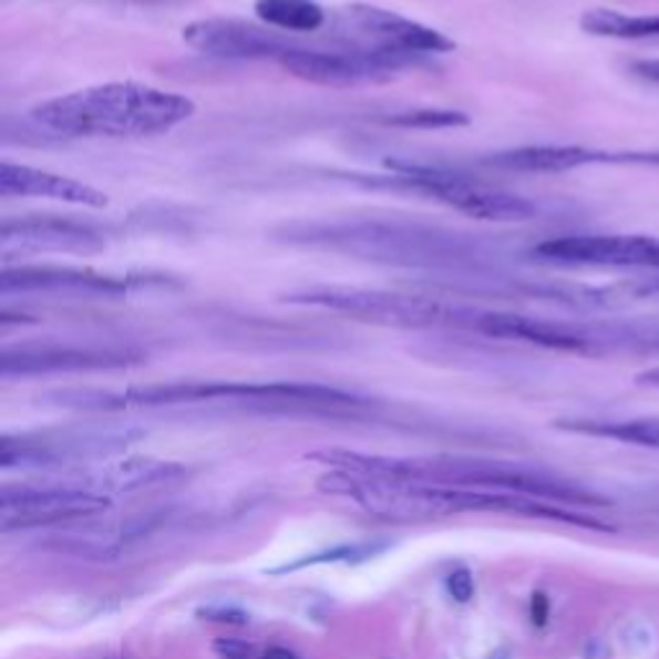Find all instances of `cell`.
<instances>
[{
	"label": "cell",
	"instance_id": "16",
	"mask_svg": "<svg viewBox=\"0 0 659 659\" xmlns=\"http://www.w3.org/2000/svg\"><path fill=\"white\" fill-rule=\"evenodd\" d=\"M585 34L603 39H621V42H645V39H659V13H626L616 8H590L579 19Z\"/></svg>",
	"mask_w": 659,
	"mask_h": 659
},
{
	"label": "cell",
	"instance_id": "10",
	"mask_svg": "<svg viewBox=\"0 0 659 659\" xmlns=\"http://www.w3.org/2000/svg\"><path fill=\"white\" fill-rule=\"evenodd\" d=\"M111 505L106 495L89 492L78 484H62V487H3L0 492V531L11 534L16 528L52 526L81 515L103 513Z\"/></svg>",
	"mask_w": 659,
	"mask_h": 659
},
{
	"label": "cell",
	"instance_id": "15",
	"mask_svg": "<svg viewBox=\"0 0 659 659\" xmlns=\"http://www.w3.org/2000/svg\"><path fill=\"white\" fill-rule=\"evenodd\" d=\"M595 268L659 274V237L655 235H598L590 245Z\"/></svg>",
	"mask_w": 659,
	"mask_h": 659
},
{
	"label": "cell",
	"instance_id": "7",
	"mask_svg": "<svg viewBox=\"0 0 659 659\" xmlns=\"http://www.w3.org/2000/svg\"><path fill=\"white\" fill-rule=\"evenodd\" d=\"M279 65L286 73L299 78V81L346 89V85L392 81V78L404 73V70L425 65V60L356 50V47H346L338 42L336 47L299 42Z\"/></svg>",
	"mask_w": 659,
	"mask_h": 659
},
{
	"label": "cell",
	"instance_id": "14",
	"mask_svg": "<svg viewBox=\"0 0 659 659\" xmlns=\"http://www.w3.org/2000/svg\"><path fill=\"white\" fill-rule=\"evenodd\" d=\"M482 165L507 173H569L598 165V150L583 145H528L484 157Z\"/></svg>",
	"mask_w": 659,
	"mask_h": 659
},
{
	"label": "cell",
	"instance_id": "19",
	"mask_svg": "<svg viewBox=\"0 0 659 659\" xmlns=\"http://www.w3.org/2000/svg\"><path fill=\"white\" fill-rule=\"evenodd\" d=\"M384 124L402 130H456L470 124V114L456 109H410L384 116Z\"/></svg>",
	"mask_w": 659,
	"mask_h": 659
},
{
	"label": "cell",
	"instance_id": "21",
	"mask_svg": "<svg viewBox=\"0 0 659 659\" xmlns=\"http://www.w3.org/2000/svg\"><path fill=\"white\" fill-rule=\"evenodd\" d=\"M168 518V511H142V513H132L130 518L122 521L119 526V538L122 542H137V538H145L157 531Z\"/></svg>",
	"mask_w": 659,
	"mask_h": 659
},
{
	"label": "cell",
	"instance_id": "25",
	"mask_svg": "<svg viewBox=\"0 0 659 659\" xmlns=\"http://www.w3.org/2000/svg\"><path fill=\"white\" fill-rule=\"evenodd\" d=\"M629 73L637 75L639 81L649 85H659V58L655 60H634L629 65Z\"/></svg>",
	"mask_w": 659,
	"mask_h": 659
},
{
	"label": "cell",
	"instance_id": "13",
	"mask_svg": "<svg viewBox=\"0 0 659 659\" xmlns=\"http://www.w3.org/2000/svg\"><path fill=\"white\" fill-rule=\"evenodd\" d=\"M0 194L6 198H52V202L85 206V209L109 206V196L83 181L8 161L0 165Z\"/></svg>",
	"mask_w": 659,
	"mask_h": 659
},
{
	"label": "cell",
	"instance_id": "5",
	"mask_svg": "<svg viewBox=\"0 0 659 659\" xmlns=\"http://www.w3.org/2000/svg\"><path fill=\"white\" fill-rule=\"evenodd\" d=\"M392 176H381L369 184L410 188L425 194L449 209L482 222H528L538 217V204L511 191L492 188L482 181H472L462 173L439 168V165L412 161H384Z\"/></svg>",
	"mask_w": 659,
	"mask_h": 659
},
{
	"label": "cell",
	"instance_id": "20",
	"mask_svg": "<svg viewBox=\"0 0 659 659\" xmlns=\"http://www.w3.org/2000/svg\"><path fill=\"white\" fill-rule=\"evenodd\" d=\"M379 549V546H338V549L322 552V554H312V557L297 559L291 565H281L274 567L271 575H284V572H294L301 567H312V565H322V562H340V559H353V557H371Z\"/></svg>",
	"mask_w": 659,
	"mask_h": 659
},
{
	"label": "cell",
	"instance_id": "2",
	"mask_svg": "<svg viewBox=\"0 0 659 659\" xmlns=\"http://www.w3.org/2000/svg\"><path fill=\"white\" fill-rule=\"evenodd\" d=\"M54 400L73 410H124V408H161V404L191 402H235L264 412H305V415L346 418L359 415L371 400L325 384H301V381H271V384H248V381H191V384L137 387L126 392H99V389H70L58 392Z\"/></svg>",
	"mask_w": 659,
	"mask_h": 659
},
{
	"label": "cell",
	"instance_id": "23",
	"mask_svg": "<svg viewBox=\"0 0 659 659\" xmlns=\"http://www.w3.org/2000/svg\"><path fill=\"white\" fill-rule=\"evenodd\" d=\"M446 587L451 593V598L459 600V603H470L472 595H474V579H472V572L470 569H454L451 575L446 577Z\"/></svg>",
	"mask_w": 659,
	"mask_h": 659
},
{
	"label": "cell",
	"instance_id": "12",
	"mask_svg": "<svg viewBox=\"0 0 659 659\" xmlns=\"http://www.w3.org/2000/svg\"><path fill=\"white\" fill-rule=\"evenodd\" d=\"M106 229L81 219L29 214V217H8L0 225V245H3V250L91 256V253H101L106 248Z\"/></svg>",
	"mask_w": 659,
	"mask_h": 659
},
{
	"label": "cell",
	"instance_id": "1",
	"mask_svg": "<svg viewBox=\"0 0 659 659\" xmlns=\"http://www.w3.org/2000/svg\"><path fill=\"white\" fill-rule=\"evenodd\" d=\"M276 237L297 248L418 271L484 274L492 264V253L476 237L410 219L291 222Z\"/></svg>",
	"mask_w": 659,
	"mask_h": 659
},
{
	"label": "cell",
	"instance_id": "3",
	"mask_svg": "<svg viewBox=\"0 0 659 659\" xmlns=\"http://www.w3.org/2000/svg\"><path fill=\"white\" fill-rule=\"evenodd\" d=\"M196 114V103L181 93L145 83H101L58 95L31 109V119L62 137H155L176 130Z\"/></svg>",
	"mask_w": 659,
	"mask_h": 659
},
{
	"label": "cell",
	"instance_id": "27",
	"mask_svg": "<svg viewBox=\"0 0 659 659\" xmlns=\"http://www.w3.org/2000/svg\"><path fill=\"white\" fill-rule=\"evenodd\" d=\"M264 659H299V657L294 652H289V649H284V647H274V649H268V652L264 655Z\"/></svg>",
	"mask_w": 659,
	"mask_h": 659
},
{
	"label": "cell",
	"instance_id": "11",
	"mask_svg": "<svg viewBox=\"0 0 659 659\" xmlns=\"http://www.w3.org/2000/svg\"><path fill=\"white\" fill-rule=\"evenodd\" d=\"M184 42L206 58L281 62L299 39L243 19H198L184 27Z\"/></svg>",
	"mask_w": 659,
	"mask_h": 659
},
{
	"label": "cell",
	"instance_id": "4",
	"mask_svg": "<svg viewBox=\"0 0 659 659\" xmlns=\"http://www.w3.org/2000/svg\"><path fill=\"white\" fill-rule=\"evenodd\" d=\"M286 305L315 307L325 312L346 315L351 320L381 325L397 330H472L482 320V307L456 305L435 297H415L359 286H309L281 297Z\"/></svg>",
	"mask_w": 659,
	"mask_h": 659
},
{
	"label": "cell",
	"instance_id": "17",
	"mask_svg": "<svg viewBox=\"0 0 659 659\" xmlns=\"http://www.w3.org/2000/svg\"><path fill=\"white\" fill-rule=\"evenodd\" d=\"M256 16L284 34H315L328 23V11L317 0H256Z\"/></svg>",
	"mask_w": 659,
	"mask_h": 659
},
{
	"label": "cell",
	"instance_id": "9",
	"mask_svg": "<svg viewBox=\"0 0 659 659\" xmlns=\"http://www.w3.org/2000/svg\"><path fill=\"white\" fill-rule=\"evenodd\" d=\"M145 356L137 348L99 343H27L6 346L0 353V377L73 374V371H114L140 363Z\"/></svg>",
	"mask_w": 659,
	"mask_h": 659
},
{
	"label": "cell",
	"instance_id": "26",
	"mask_svg": "<svg viewBox=\"0 0 659 659\" xmlns=\"http://www.w3.org/2000/svg\"><path fill=\"white\" fill-rule=\"evenodd\" d=\"M531 621L534 626H544L549 621V598L544 593H534V598H531Z\"/></svg>",
	"mask_w": 659,
	"mask_h": 659
},
{
	"label": "cell",
	"instance_id": "8",
	"mask_svg": "<svg viewBox=\"0 0 659 659\" xmlns=\"http://www.w3.org/2000/svg\"><path fill=\"white\" fill-rule=\"evenodd\" d=\"M163 284L150 276H116L81 266H3L0 294H62V297L124 299L142 286Z\"/></svg>",
	"mask_w": 659,
	"mask_h": 659
},
{
	"label": "cell",
	"instance_id": "6",
	"mask_svg": "<svg viewBox=\"0 0 659 659\" xmlns=\"http://www.w3.org/2000/svg\"><path fill=\"white\" fill-rule=\"evenodd\" d=\"M330 31L338 44L379 54H394V58L428 60L433 54L456 50L454 39H449L443 31L369 3H351L340 8L336 19H332Z\"/></svg>",
	"mask_w": 659,
	"mask_h": 659
},
{
	"label": "cell",
	"instance_id": "24",
	"mask_svg": "<svg viewBox=\"0 0 659 659\" xmlns=\"http://www.w3.org/2000/svg\"><path fill=\"white\" fill-rule=\"evenodd\" d=\"M214 652L222 659H250L253 647L240 639H217L214 641Z\"/></svg>",
	"mask_w": 659,
	"mask_h": 659
},
{
	"label": "cell",
	"instance_id": "18",
	"mask_svg": "<svg viewBox=\"0 0 659 659\" xmlns=\"http://www.w3.org/2000/svg\"><path fill=\"white\" fill-rule=\"evenodd\" d=\"M557 428L572 433L598 435V439H614L634 446L659 449V420H559Z\"/></svg>",
	"mask_w": 659,
	"mask_h": 659
},
{
	"label": "cell",
	"instance_id": "22",
	"mask_svg": "<svg viewBox=\"0 0 659 659\" xmlns=\"http://www.w3.org/2000/svg\"><path fill=\"white\" fill-rule=\"evenodd\" d=\"M198 618H204V621H217V624H248L250 616L245 614V610L235 608V606H204L196 610Z\"/></svg>",
	"mask_w": 659,
	"mask_h": 659
}]
</instances>
